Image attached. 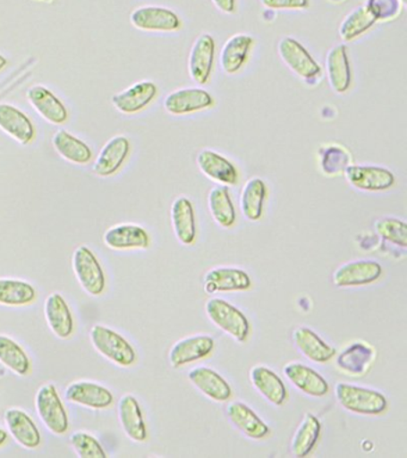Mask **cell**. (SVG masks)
Segmentation results:
<instances>
[{"instance_id":"35","label":"cell","mask_w":407,"mask_h":458,"mask_svg":"<svg viewBox=\"0 0 407 458\" xmlns=\"http://www.w3.org/2000/svg\"><path fill=\"white\" fill-rule=\"evenodd\" d=\"M38 293L33 284L16 278H0V306L26 307L34 303Z\"/></svg>"},{"instance_id":"48","label":"cell","mask_w":407,"mask_h":458,"mask_svg":"<svg viewBox=\"0 0 407 458\" xmlns=\"http://www.w3.org/2000/svg\"><path fill=\"white\" fill-rule=\"evenodd\" d=\"M331 2L343 3V2H345V0H331Z\"/></svg>"},{"instance_id":"12","label":"cell","mask_w":407,"mask_h":458,"mask_svg":"<svg viewBox=\"0 0 407 458\" xmlns=\"http://www.w3.org/2000/svg\"><path fill=\"white\" fill-rule=\"evenodd\" d=\"M65 400L71 403L91 408L106 410L114 403V394L106 386L92 381H74L66 386Z\"/></svg>"},{"instance_id":"38","label":"cell","mask_w":407,"mask_h":458,"mask_svg":"<svg viewBox=\"0 0 407 458\" xmlns=\"http://www.w3.org/2000/svg\"><path fill=\"white\" fill-rule=\"evenodd\" d=\"M321 433V424L316 415L307 413L293 436L291 450L295 457L307 456L316 446Z\"/></svg>"},{"instance_id":"15","label":"cell","mask_w":407,"mask_h":458,"mask_svg":"<svg viewBox=\"0 0 407 458\" xmlns=\"http://www.w3.org/2000/svg\"><path fill=\"white\" fill-rule=\"evenodd\" d=\"M27 98L35 111L49 123L60 125L69 121V110L65 104L45 85L31 86L27 91Z\"/></svg>"},{"instance_id":"26","label":"cell","mask_w":407,"mask_h":458,"mask_svg":"<svg viewBox=\"0 0 407 458\" xmlns=\"http://www.w3.org/2000/svg\"><path fill=\"white\" fill-rule=\"evenodd\" d=\"M251 286V279L245 271L234 267H216L207 272L205 290L208 293L244 292Z\"/></svg>"},{"instance_id":"33","label":"cell","mask_w":407,"mask_h":458,"mask_svg":"<svg viewBox=\"0 0 407 458\" xmlns=\"http://www.w3.org/2000/svg\"><path fill=\"white\" fill-rule=\"evenodd\" d=\"M375 360L373 347L366 343H352L337 358V367L345 374L360 376L366 374Z\"/></svg>"},{"instance_id":"40","label":"cell","mask_w":407,"mask_h":458,"mask_svg":"<svg viewBox=\"0 0 407 458\" xmlns=\"http://www.w3.org/2000/svg\"><path fill=\"white\" fill-rule=\"evenodd\" d=\"M318 156H319L321 171L328 177L344 174L345 168L352 164V156H350L349 150L345 147L335 145V143L320 147Z\"/></svg>"},{"instance_id":"2","label":"cell","mask_w":407,"mask_h":458,"mask_svg":"<svg viewBox=\"0 0 407 458\" xmlns=\"http://www.w3.org/2000/svg\"><path fill=\"white\" fill-rule=\"evenodd\" d=\"M335 394L341 406L352 413L378 415L384 413L387 408V399L377 390L349 383H337Z\"/></svg>"},{"instance_id":"30","label":"cell","mask_w":407,"mask_h":458,"mask_svg":"<svg viewBox=\"0 0 407 458\" xmlns=\"http://www.w3.org/2000/svg\"><path fill=\"white\" fill-rule=\"evenodd\" d=\"M293 340L300 352L314 363H327L337 353L334 346L328 345L316 332L307 327L295 328Z\"/></svg>"},{"instance_id":"4","label":"cell","mask_w":407,"mask_h":458,"mask_svg":"<svg viewBox=\"0 0 407 458\" xmlns=\"http://www.w3.org/2000/svg\"><path fill=\"white\" fill-rule=\"evenodd\" d=\"M72 267L78 283L90 296L98 297L106 292V277L101 261L90 247L78 246L72 254Z\"/></svg>"},{"instance_id":"44","label":"cell","mask_w":407,"mask_h":458,"mask_svg":"<svg viewBox=\"0 0 407 458\" xmlns=\"http://www.w3.org/2000/svg\"><path fill=\"white\" fill-rule=\"evenodd\" d=\"M266 9L273 11H300L309 7V0H259Z\"/></svg>"},{"instance_id":"34","label":"cell","mask_w":407,"mask_h":458,"mask_svg":"<svg viewBox=\"0 0 407 458\" xmlns=\"http://www.w3.org/2000/svg\"><path fill=\"white\" fill-rule=\"evenodd\" d=\"M267 196L266 182L259 177L250 178L245 182L241 195V209L249 221H259L262 217Z\"/></svg>"},{"instance_id":"11","label":"cell","mask_w":407,"mask_h":458,"mask_svg":"<svg viewBox=\"0 0 407 458\" xmlns=\"http://www.w3.org/2000/svg\"><path fill=\"white\" fill-rule=\"evenodd\" d=\"M131 154V141L127 136L116 135L105 143L95 159L94 174L98 177H112L123 168Z\"/></svg>"},{"instance_id":"1","label":"cell","mask_w":407,"mask_h":458,"mask_svg":"<svg viewBox=\"0 0 407 458\" xmlns=\"http://www.w3.org/2000/svg\"><path fill=\"white\" fill-rule=\"evenodd\" d=\"M90 342L102 357L117 367L130 368L137 361V351L131 344L119 332L105 325L92 326Z\"/></svg>"},{"instance_id":"9","label":"cell","mask_w":407,"mask_h":458,"mask_svg":"<svg viewBox=\"0 0 407 458\" xmlns=\"http://www.w3.org/2000/svg\"><path fill=\"white\" fill-rule=\"evenodd\" d=\"M216 39L207 32H203L192 43L188 57V71L196 84L206 85L209 81L216 61Z\"/></svg>"},{"instance_id":"3","label":"cell","mask_w":407,"mask_h":458,"mask_svg":"<svg viewBox=\"0 0 407 458\" xmlns=\"http://www.w3.org/2000/svg\"><path fill=\"white\" fill-rule=\"evenodd\" d=\"M35 407L38 418L46 428L56 436L65 435L70 428L69 414L58 389L53 383H46L38 388L35 395Z\"/></svg>"},{"instance_id":"42","label":"cell","mask_w":407,"mask_h":458,"mask_svg":"<svg viewBox=\"0 0 407 458\" xmlns=\"http://www.w3.org/2000/svg\"><path fill=\"white\" fill-rule=\"evenodd\" d=\"M377 234L387 242L405 249L407 246V225L398 218L385 217L375 222Z\"/></svg>"},{"instance_id":"47","label":"cell","mask_w":407,"mask_h":458,"mask_svg":"<svg viewBox=\"0 0 407 458\" xmlns=\"http://www.w3.org/2000/svg\"><path fill=\"white\" fill-rule=\"evenodd\" d=\"M6 64H8V59L3 54H0V72L4 70Z\"/></svg>"},{"instance_id":"17","label":"cell","mask_w":407,"mask_h":458,"mask_svg":"<svg viewBox=\"0 0 407 458\" xmlns=\"http://www.w3.org/2000/svg\"><path fill=\"white\" fill-rule=\"evenodd\" d=\"M4 422L13 440L24 449L35 450L41 445L40 429L26 411L9 408L4 413Z\"/></svg>"},{"instance_id":"43","label":"cell","mask_w":407,"mask_h":458,"mask_svg":"<svg viewBox=\"0 0 407 458\" xmlns=\"http://www.w3.org/2000/svg\"><path fill=\"white\" fill-rule=\"evenodd\" d=\"M364 6L377 21H395L402 14L403 7L400 0H366Z\"/></svg>"},{"instance_id":"24","label":"cell","mask_w":407,"mask_h":458,"mask_svg":"<svg viewBox=\"0 0 407 458\" xmlns=\"http://www.w3.org/2000/svg\"><path fill=\"white\" fill-rule=\"evenodd\" d=\"M284 374L295 388L306 395L321 397L328 393L326 379L305 364L298 361L288 363L284 368Z\"/></svg>"},{"instance_id":"8","label":"cell","mask_w":407,"mask_h":458,"mask_svg":"<svg viewBox=\"0 0 407 458\" xmlns=\"http://www.w3.org/2000/svg\"><path fill=\"white\" fill-rule=\"evenodd\" d=\"M131 23L135 29L149 32H174L182 28L180 16L169 7L145 5L131 13Z\"/></svg>"},{"instance_id":"13","label":"cell","mask_w":407,"mask_h":458,"mask_svg":"<svg viewBox=\"0 0 407 458\" xmlns=\"http://www.w3.org/2000/svg\"><path fill=\"white\" fill-rule=\"evenodd\" d=\"M196 164L206 177L212 179L217 184L225 186L238 184V168L230 159L221 156L216 150L210 148L199 150L196 157Z\"/></svg>"},{"instance_id":"49","label":"cell","mask_w":407,"mask_h":458,"mask_svg":"<svg viewBox=\"0 0 407 458\" xmlns=\"http://www.w3.org/2000/svg\"><path fill=\"white\" fill-rule=\"evenodd\" d=\"M400 2H402V3H403V5H406V2H407V0H400Z\"/></svg>"},{"instance_id":"10","label":"cell","mask_w":407,"mask_h":458,"mask_svg":"<svg viewBox=\"0 0 407 458\" xmlns=\"http://www.w3.org/2000/svg\"><path fill=\"white\" fill-rule=\"evenodd\" d=\"M213 106L212 93L201 88L174 89L164 99V109L173 116H185L210 109Z\"/></svg>"},{"instance_id":"23","label":"cell","mask_w":407,"mask_h":458,"mask_svg":"<svg viewBox=\"0 0 407 458\" xmlns=\"http://www.w3.org/2000/svg\"><path fill=\"white\" fill-rule=\"evenodd\" d=\"M117 417L124 435L135 443H144L148 439V428L140 403L137 397L126 394L117 403Z\"/></svg>"},{"instance_id":"18","label":"cell","mask_w":407,"mask_h":458,"mask_svg":"<svg viewBox=\"0 0 407 458\" xmlns=\"http://www.w3.org/2000/svg\"><path fill=\"white\" fill-rule=\"evenodd\" d=\"M0 131L23 146L30 145L37 136L31 118L9 103H0Z\"/></svg>"},{"instance_id":"31","label":"cell","mask_w":407,"mask_h":458,"mask_svg":"<svg viewBox=\"0 0 407 458\" xmlns=\"http://www.w3.org/2000/svg\"><path fill=\"white\" fill-rule=\"evenodd\" d=\"M250 378L257 392L275 406H282L287 399V388L280 376L269 368L257 365L250 371Z\"/></svg>"},{"instance_id":"25","label":"cell","mask_w":407,"mask_h":458,"mask_svg":"<svg viewBox=\"0 0 407 458\" xmlns=\"http://www.w3.org/2000/svg\"><path fill=\"white\" fill-rule=\"evenodd\" d=\"M253 43L252 36L235 34L224 43L220 52L221 70L226 74H235L248 63Z\"/></svg>"},{"instance_id":"5","label":"cell","mask_w":407,"mask_h":458,"mask_svg":"<svg viewBox=\"0 0 407 458\" xmlns=\"http://www.w3.org/2000/svg\"><path fill=\"white\" fill-rule=\"evenodd\" d=\"M277 52L285 66L303 81L313 84V81H318L323 74L320 64L314 59L312 54L302 43L291 36H285L280 39Z\"/></svg>"},{"instance_id":"20","label":"cell","mask_w":407,"mask_h":458,"mask_svg":"<svg viewBox=\"0 0 407 458\" xmlns=\"http://www.w3.org/2000/svg\"><path fill=\"white\" fill-rule=\"evenodd\" d=\"M381 265L375 260H355L343 264L334 274V283L339 288L370 284L380 278Z\"/></svg>"},{"instance_id":"14","label":"cell","mask_w":407,"mask_h":458,"mask_svg":"<svg viewBox=\"0 0 407 458\" xmlns=\"http://www.w3.org/2000/svg\"><path fill=\"white\" fill-rule=\"evenodd\" d=\"M157 95L158 86L153 81H142L114 95L112 103L121 114H135L145 110L156 99Z\"/></svg>"},{"instance_id":"16","label":"cell","mask_w":407,"mask_h":458,"mask_svg":"<svg viewBox=\"0 0 407 458\" xmlns=\"http://www.w3.org/2000/svg\"><path fill=\"white\" fill-rule=\"evenodd\" d=\"M325 67H326L328 84L332 91L337 95H344L348 92L352 84V71L348 48L344 43H339L328 50Z\"/></svg>"},{"instance_id":"19","label":"cell","mask_w":407,"mask_h":458,"mask_svg":"<svg viewBox=\"0 0 407 458\" xmlns=\"http://www.w3.org/2000/svg\"><path fill=\"white\" fill-rule=\"evenodd\" d=\"M103 242L110 250H146L151 245V236L140 225L119 224L106 229Z\"/></svg>"},{"instance_id":"22","label":"cell","mask_w":407,"mask_h":458,"mask_svg":"<svg viewBox=\"0 0 407 458\" xmlns=\"http://www.w3.org/2000/svg\"><path fill=\"white\" fill-rule=\"evenodd\" d=\"M214 345L216 343L209 335H192L178 340L169 352L171 367L182 368L192 361L202 360L212 353Z\"/></svg>"},{"instance_id":"37","label":"cell","mask_w":407,"mask_h":458,"mask_svg":"<svg viewBox=\"0 0 407 458\" xmlns=\"http://www.w3.org/2000/svg\"><path fill=\"white\" fill-rule=\"evenodd\" d=\"M0 363L21 377L31 371V360L26 351L16 340L5 335H0Z\"/></svg>"},{"instance_id":"36","label":"cell","mask_w":407,"mask_h":458,"mask_svg":"<svg viewBox=\"0 0 407 458\" xmlns=\"http://www.w3.org/2000/svg\"><path fill=\"white\" fill-rule=\"evenodd\" d=\"M210 215L220 227L231 228L237 220V213L232 202L228 186L216 185L208 193Z\"/></svg>"},{"instance_id":"6","label":"cell","mask_w":407,"mask_h":458,"mask_svg":"<svg viewBox=\"0 0 407 458\" xmlns=\"http://www.w3.org/2000/svg\"><path fill=\"white\" fill-rule=\"evenodd\" d=\"M207 315L216 327L239 343L245 342L250 335V322L242 311L223 299L213 297L207 301Z\"/></svg>"},{"instance_id":"28","label":"cell","mask_w":407,"mask_h":458,"mask_svg":"<svg viewBox=\"0 0 407 458\" xmlns=\"http://www.w3.org/2000/svg\"><path fill=\"white\" fill-rule=\"evenodd\" d=\"M171 224L178 242L185 246L196 240V218L194 206L185 196L177 197L171 206Z\"/></svg>"},{"instance_id":"7","label":"cell","mask_w":407,"mask_h":458,"mask_svg":"<svg viewBox=\"0 0 407 458\" xmlns=\"http://www.w3.org/2000/svg\"><path fill=\"white\" fill-rule=\"evenodd\" d=\"M346 182L360 191H386L395 184V175L388 168L375 165H352L345 168Z\"/></svg>"},{"instance_id":"29","label":"cell","mask_w":407,"mask_h":458,"mask_svg":"<svg viewBox=\"0 0 407 458\" xmlns=\"http://www.w3.org/2000/svg\"><path fill=\"white\" fill-rule=\"evenodd\" d=\"M227 417L239 431L244 433L250 438L263 439L269 433V426L251 408L246 406L241 401H233V403H228Z\"/></svg>"},{"instance_id":"21","label":"cell","mask_w":407,"mask_h":458,"mask_svg":"<svg viewBox=\"0 0 407 458\" xmlns=\"http://www.w3.org/2000/svg\"><path fill=\"white\" fill-rule=\"evenodd\" d=\"M45 318L56 338L66 340L74 332L72 310L60 293H52L45 301Z\"/></svg>"},{"instance_id":"41","label":"cell","mask_w":407,"mask_h":458,"mask_svg":"<svg viewBox=\"0 0 407 458\" xmlns=\"http://www.w3.org/2000/svg\"><path fill=\"white\" fill-rule=\"evenodd\" d=\"M70 445L81 458H106V453L96 437L84 431L73 432L70 436Z\"/></svg>"},{"instance_id":"46","label":"cell","mask_w":407,"mask_h":458,"mask_svg":"<svg viewBox=\"0 0 407 458\" xmlns=\"http://www.w3.org/2000/svg\"><path fill=\"white\" fill-rule=\"evenodd\" d=\"M9 440V433L5 431L4 428H0V447L5 445Z\"/></svg>"},{"instance_id":"32","label":"cell","mask_w":407,"mask_h":458,"mask_svg":"<svg viewBox=\"0 0 407 458\" xmlns=\"http://www.w3.org/2000/svg\"><path fill=\"white\" fill-rule=\"evenodd\" d=\"M52 143L56 153L69 163L87 165L90 163L92 156H94L91 147L87 142L65 129H59L53 135Z\"/></svg>"},{"instance_id":"45","label":"cell","mask_w":407,"mask_h":458,"mask_svg":"<svg viewBox=\"0 0 407 458\" xmlns=\"http://www.w3.org/2000/svg\"><path fill=\"white\" fill-rule=\"evenodd\" d=\"M212 3L220 13L225 14H233L237 10V0H212Z\"/></svg>"},{"instance_id":"39","label":"cell","mask_w":407,"mask_h":458,"mask_svg":"<svg viewBox=\"0 0 407 458\" xmlns=\"http://www.w3.org/2000/svg\"><path fill=\"white\" fill-rule=\"evenodd\" d=\"M377 23V20L366 6H357L342 21L339 25V36L344 42H352L369 31Z\"/></svg>"},{"instance_id":"27","label":"cell","mask_w":407,"mask_h":458,"mask_svg":"<svg viewBox=\"0 0 407 458\" xmlns=\"http://www.w3.org/2000/svg\"><path fill=\"white\" fill-rule=\"evenodd\" d=\"M188 378L192 385L196 386L207 397L216 401V403H225L232 395L231 386L226 379L223 377L213 369L207 367H198L189 371Z\"/></svg>"}]
</instances>
